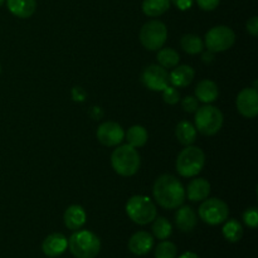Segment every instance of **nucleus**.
<instances>
[{
    "mask_svg": "<svg viewBox=\"0 0 258 258\" xmlns=\"http://www.w3.org/2000/svg\"><path fill=\"white\" fill-rule=\"evenodd\" d=\"M154 199L165 209L179 208L185 201V189L174 175L164 174L154 183Z\"/></svg>",
    "mask_w": 258,
    "mask_h": 258,
    "instance_id": "f257e3e1",
    "label": "nucleus"
},
{
    "mask_svg": "<svg viewBox=\"0 0 258 258\" xmlns=\"http://www.w3.org/2000/svg\"><path fill=\"white\" fill-rule=\"evenodd\" d=\"M68 248L76 258H95L100 253L101 241L91 231H76L68 239Z\"/></svg>",
    "mask_w": 258,
    "mask_h": 258,
    "instance_id": "f03ea898",
    "label": "nucleus"
},
{
    "mask_svg": "<svg viewBox=\"0 0 258 258\" xmlns=\"http://www.w3.org/2000/svg\"><path fill=\"white\" fill-rule=\"evenodd\" d=\"M111 165L113 170L122 176H131L140 168V155L133 146L122 145L115 149L111 155Z\"/></svg>",
    "mask_w": 258,
    "mask_h": 258,
    "instance_id": "7ed1b4c3",
    "label": "nucleus"
},
{
    "mask_svg": "<svg viewBox=\"0 0 258 258\" xmlns=\"http://www.w3.org/2000/svg\"><path fill=\"white\" fill-rule=\"evenodd\" d=\"M206 164V155L203 150L197 146H186L180 151L176 158V171L184 178H191L198 175Z\"/></svg>",
    "mask_w": 258,
    "mask_h": 258,
    "instance_id": "20e7f679",
    "label": "nucleus"
},
{
    "mask_svg": "<svg viewBox=\"0 0 258 258\" xmlns=\"http://www.w3.org/2000/svg\"><path fill=\"white\" fill-rule=\"evenodd\" d=\"M126 213L134 223L145 226L156 218V207L148 197L134 196L126 203Z\"/></svg>",
    "mask_w": 258,
    "mask_h": 258,
    "instance_id": "39448f33",
    "label": "nucleus"
},
{
    "mask_svg": "<svg viewBox=\"0 0 258 258\" xmlns=\"http://www.w3.org/2000/svg\"><path fill=\"white\" fill-rule=\"evenodd\" d=\"M196 130H198L202 135L213 136L218 133L223 125V113L221 110L214 106L208 105L203 107H198L196 111Z\"/></svg>",
    "mask_w": 258,
    "mask_h": 258,
    "instance_id": "423d86ee",
    "label": "nucleus"
},
{
    "mask_svg": "<svg viewBox=\"0 0 258 258\" xmlns=\"http://www.w3.org/2000/svg\"><path fill=\"white\" fill-rule=\"evenodd\" d=\"M166 38H168V29L160 20H149L140 30L141 44L149 50H158L163 48Z\"/></svg>",
    "mask_w": 258,
    "mask_h": 258,
    "instance_id": "0eeeda50",
    "label": "nucleus"
},
{
    "mask_svg": "<svg viewBox=\"0 0 258 258\" xmlns=\"http://www.w3.org/2000/svg\"><path fill=\"white\" fill-rule=\"evenodd\" d=\"M234 42H236V34L233 30L226 25H218L207 32L204 44L209 52L218 53L229 49Z\"/></svg>",
    "mask_w": 258,
    "mask_h": 258,
    "instance_id": "6e6552de",
    "label": "nucleus"
},
{
    "mask_svg": "<svg viewBox=\"0 0 258 258\" xmlns=\"http://www.w3.org/2000/svg\"><path fill=\"white\" fill-rule=\"evenodd\" d=\"M228 214V206L218 198L207 199L199 207V217L204 223L209 226H217L226 222Z\"/></svg>",
    "mask_w": 258,
    "mask_h": 258,
    "instance_id": "1a4fd4ad",
    "label": "nucleus"
},
{
    "mask_svg": "<svg viewBox=\"0 0 258 258\" xmlns=\"http://www.w3.org/2000/svg\"><path fill=\"white\" fill-rule=\"evenodd\" d=\"M141 82L151 91H163L169 85V73L159 64H150L144 68Z\"/></svg>",
    "mask_w": 258,
    "mask_h": 258,
    "instance_id": "9d476101",
    "label": "nucleus"
},
{
    "mask_svg": "<svg viewBox=\"0 0 258 258\" xmlns=\"http://www.w3.org/2000/svg\"><path fill=\"white\" fill-rule=\"evenodd\" d=\"M237 110L247 118L256 117L258 113V92L256 88H244L236 100Z\"/></svg>",
    "mask_w": 258,
    "mask_h": 258,
    "instance_id": "9b49d317",
    "label": "nucleus"
},
{
    "mask_svg": "<svg viewBox=\"0 0 258 258\" xmlns=\"http://www.w3.org/2000/svg\"><path fill=\"white\" fill-rule=\"evenodd\" d=\"M97 139L105 146H117L125 139V131L117 122L107 121L98 126Z\"/></svg>",
    "mask_w": 258,
    "mask_h": 258,
    "instance_id": "f8f14e48",
    "label": "nucleus"
},
{
    "mask_svg": "<svg viewBox=\"0 0 258 258\" xmlns=\"http://www.w3.org/2000/svg\"><path fill=\"white\" fill-rule=\"evenodd\" d=\"M128 249L136 256H144L149 253L154 247V237L145 231L136 232L128 239Z\"/></svg>",
    "mask_w": 258,
    "mask_h": 258,
    "instance_id": "ddd939ff",
    "label": "nucleus"
},
{
    "mask_svg": "<svg viewBox=\"0 0 258 258\" xmlns=\"http://www.w3.org/2000/svg\"><path fill=\"white\" fill-rule=\"evenodd\" d=\"M68 241L62 233H52L43 241L42 249L45 256L54 258L60 256L67 249Z\"/></svg>",
    "mask_w": 258,
    "mask_h": 258,
    "instance_id": "4468645a",
    "label": "nucleus"
},
{
    "mask_svg": "<svg viewBox=\"0 0 258 258\" xmlns=\"http://www.w3.org/2000/svg\"><path fill=\"white\" fill-rule=\"evenodd\" d=\"M64 224L68 229L71 231H78V229L82 228L86 223V219H87V214H86L85 209L81 206L77 204H73V206L68 207L64 212Z\"/></svg>",
    "mask_w": 258,
    "mask_h": 258,
    "instance_id": "2eb2a0df",
    "label": "nucleus"
},
{
    "mask_svg": "<svg viewBox=\"0 0 258 258\" xmlns=\"http://www.w3.org/2000/svg\"><path fill=\"white\" fill-rule=\"evenodd\" d=\"M7 7L13 15L27 19L34 14L37 9V0H7Z\"/></svg>",
    "mask_w": 258,
    "mask_h": 258,
    "instance_id": "dca6fc26",
    "label": "nucleus"
},
{
    "mask_svg": "<svg viewBox=\"0 0 258 258\" xmlns=\"http://www.w3.org/2000/svg\"><path fill=\"white\" fill-rule=\"evenodd\" d=\"M175 224L181 232H185V233L193 231L197 224V214L193 208L189 206L179 208L175 214Z\"/></svg>",
    "mask_w": 258,
    "mask_h": 258,
    "instance_id": "f3484780",
    "label": "nucleus"
},
{
    "mask_svg": "<svg viewBox=\"0 0 258 258\" xmlns=\"http://www.w3.org/2000/svg\"><path fill=\"white\" fill-rule=\"evenodd\" d=\"M209 193H211V184L203 178L193 179L188 184V189H186L188 198L191 202L204 201V199L208 198Z\"/></svg>",
    "mask_w": 258,
    "mask_h": 258,
    "instance_id": "a211bd4d",
    "label": "nucleus"
},
{
    "mask_svg": "<svg viewBox=\"0 0 258 258\" xmlns=\"http://www.w3.org/2000/svg\"><path fill=\"white\" fill-rule=\"evenodd\" d=\"M219 95L218 86L216 82L211 80H203L197 85L196 87V98L201 102L212 103L217 100Z\"/></svg>",
    "mask_w": 258,
    "mask_h": 258,
    "instance_id": "6ab92c4d",
    "label": "nucleus"
},
{
    "mask_svg": "<svg viewBox=\"0 0 258 258\" xmlns=\"http://www.w3.org/2000/svg\"><path fill=\"white\" fill-rule=\"evenodd\" d=\"M194 78V70L190 66H178L174 67L171 73L169 75V82L174 87H186L190 85Z\"/></svg>",
    "mask_w": 258,
    "mask_h": 258,
    "instance_id": "aec40b11",
    "label": "nucleus"
},
{
    "mask_svg": "<svg viewBox=\"0 0 258 258\" xmlns=\"http://www.w3.org/2000/svg\"><path fill=\"white\" fill-rule=\"evenodd\" d=\"M175 135L179 143L189 146L196 141L197 130L189 121H180L175 128Z\"/></svg>",
    "mask_w": 258,
    "mask_h": 258,
    "instance_id": "412c9836",
    "label": "nucleus"
},
{
    "mask_svg": "<svg viewBox=\"0 0 258 258\" xmlns=\"http://www.w3.org/2000/svg\"><path fill=\"white\" fill-rule=\"evenodd\" d=\"M170 8V0H144L143 12L148 17L156 18L166 13Z\"/></svg>",
    "mask_w": 258,
    "mask_h": 258,
    "instance_id": "4be33fe9",
    "label": "nucleus"
},
{
    "mask_svg": "<svg viewBox=\"0 0 258 258\" xmlns=\"http://www.w3.org/2000/svg\"><path fill=\"white\" fill-rule=\"evenodd\" d=\"M126 139H127V143L130 146H133L135 149L141 148L148 141V131H146V128L144 126H131L127 130V134H126Z\"/></svg>",
    "mask_w": 258,
    "mask_h": 258,
    "instance_id": "5701e85b",
    "label": "nucleus"
},
{
    "mask_svg": "<svg viewBox=\"0 0 258 258\" xmlns=\"http://www.w3.org/2000/svg\"><path fill=\"white\" fill-rule=\"evenodd\" d=\"M222 233H223V237L227 241L234 243V242H238L242 238V236H243V228H242V224L237 219H229L224 224L223 229H222Z\"/></svg>",
    "mask_w": 258,
    "mask_h": 258,
    "instance_id": "b1692460",
    "label": "nucleus"
},
{
    "mask_svg": "<svg viewBox=\"0 0 258 258\" xmlns=\"http://www.w3.org/2000/svg\"><path fill=\"white\" fill-rule=\"evenodd\" d=\"M179 53L173 48H160L158 52V62L159 66L164 68H174L178 66Z\"/></svg>",
    "mask_w": 258,
    "mask_h": 258,
    "instance_id": "393cba45",
    "label": "nucleus"
},
{
    "mask_svg": "<svg viewBox=\"0 0 258 258\" xmlns=\"http://www.w3.org/2000/svg\"><path fill=\"white\" fill-rule=\"evenodd\" d=\"M180 44L184 52L189 53V54H198L204 48V42L201 39L199 35L196 34L183 35V38L180 40Z\"/></svg>",
    "mask_w": 258,
    "mask_h": 258,
    "instance_id": "a878e982",
    "label": "nucleus"
},
{
    "mask_svg": "<svg viewBox=\"0 0 258 258\" xmlns=\"http://www.w3.org/2000/svg\"><path fill=\"white\" fill-rule=\"evenodd\" d=\"M154 223L151 229H153V234L158 239H168L169 237L173 233V227H171V223L164 217H159V218L154 219Z\"/></svg>",
    "mask_w": 258,
    "mask_h": 258,
    "instance_id": "bb28decb",
    "label": "nucleus"
},
{
    "mask_svg": "<svg viewBox=\"0 0 258 258\" xmlns=\"http://www.w3.org/2000/svg\"><path fill=\"white\" fill-rule=\"evenodd\" d=\"M178 248L170 241H161L155 248V258H176Z\"/></svg>",
    "mask_w": 258,
    "mask_h": 258,
    "instance_id": "cd10ccee",
    "label": "nucleus"
},
{
    "mask_svg": "<svg viewBox=\"0 0 258 258\" xmlns=\"http://www.w3.org/2000/svg\"><path fill=\"white\" fill-rule=\"evenodd\" d=\"M163 98L168 105H175L180 100V93H179V91L175 87L168 86V87L163 90Z\"/></svg>",
    "mask_w": 258,
    "mask_h": 258,
    "instance_id": "c85d7f7f",
    "label": "nucleus"
},
{
    "mask_svg": "<svg viewBox=\"0 0 258 258\" xmlns=\"http://www.w3.org/2000/svg\"><path fill=\"white\" fill-rule=\"evenodd\" d=\"M243 222L249 228H257L258 226V212L257 208H249L243 213Z\"/></svg>",
    "mask_w": 258,
    "mask_h": 258,
    "instance_id": "c756f323",
    "label": "nucleus"
},
{
    "mask_svg": "<svg viewBox=\"0 0 258 258\" xmlns=\"http://www.w3.org/2000/svg\"><path fill=\"white\" fill-rule=\"evenodd\" d=\"M181 106H183V110L185 112H196L199 107L198 100L194 96H186L185 98H183Z\"/></svg>",
    "mask_w": 258,
    "mask_h": 258,
    "instance_id": "7c9ffc66",
    "label": "nucleus"
},
{
    "mask_svg": "<svg viewBox=\"0 0 258 258\" xmlns=\"http://www.w3.org/2000/svg\"><path fill=\"white\" fill-rule=\"evenodd\" d=\"M196 2L198 3L201 9L206 10V12H212L218 7L221 0H196Z\"/></svg>",
    "mask_w": 258,
    "mask_h": 258,
    "instance_id": "2f4dec72",
    "label": "nucleus"
},
{
    "mask_svg": "<svg viewBox=\"0 0 258 258\" xmlns=\"http://www.w3.org/2000/svg\"><path fill=\"white\" fill-rule=\"evenodd\" d=\"M247 30L251 35L253 37H257L258 35V18L257 17H252L251 19L247 22Z\"/></svg>",
    "mask_w": 258,
    "mask_h": 258,
    "instance_id": "473e14b6",
    "label": "nucleus"
},
{
    "mask_svg": "<svg viewBox=\"0 0 258 258\" xmlns=\"http://www.w3.org/2000/svg\"><path fill=\"white\" fill-rule=\"evenodd\" d=\"M170 3H173L180 10H186L193 5V0H170Z\"/></svg>",
    "mask_w": 258,
    "mask_h": 258,
    "instance_id": "72a5a7b5",
    "label": "nucleus"
},
{
    "mask_svg": "<svg viewBox=\"0 0 258 258\" xmlns=\"http://www.w3.org/2000/svg\"><path fill=\"white\" fill-rule=\"evenodd\" d=\"M72 95H73V98H75L76 101H83V98H85V92H83V90L81 87H75L72 91Z\"/></svg>",
    "mask_w": 258,
    "mask_h": 258,
    "instance_id": "f704fd0d",
    "label": "nucleus"
},
{
    "mask_svg": "<svg viewBox=\"0 0 258 258\" xmlns=\"http://www.w3.org/2000/svg\"><path fill=\"white\" fill-rule=\"evenodd\" d=\"M202 58H203V62H206V63H211L212 62V60H213V53H212V52H209V50H208V52H207V53H204V54H203V57H202Z\"/></svg>",
    "mask_w": 258,
    "mask_h": 258,
    "instance_id": "c9c22d12",
    "label": "nucleus"
},
{
    "mask_svg": "<svg viewBox=\"0 0 258 258\" xmlns=\"http://www.w3.org/2000/svg\"><path fill=\"white\" fill-rule=\"evenodd\" d=\"M179 258H199V256L197 253H194V252H185V253L181 254Z\"/></svg>",
    "mask_w": 258,
    "mask_h": 258,
    "instance_id": "e433bc0d",
    "label": "nucleus"
},
{
    "mask_svg": "<svg viewBox=\"0 0 258 258\" xmlns=\"http://www.w3.org/2000/svg\"><path fill=\"white\" fill-rule=\"evenodd\" d=\"M4 3H5V0H0V7H2V5L4 4Z\"/></svg>",
    "mask_w": 258,
    "mask_h": 258,
    "instance_id": "4c0bfd02",
    "label": "nucleus"
},
{
    "mask_svg": "<svg viewBox=\"0 0 258 258\" xmlns=\"http://www.w3.org/2000/svg\"><path fill=\"white\" fill-rule=\"evenodd\" d=\"M0 72H2V66H0Z\"/></svg>",
    "mask_w": 258,
    "mask_h": 258,
    "instance_id": "58836bf2",
    "label": "nucleus"
}]
</instances>
